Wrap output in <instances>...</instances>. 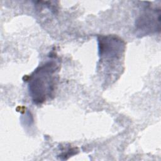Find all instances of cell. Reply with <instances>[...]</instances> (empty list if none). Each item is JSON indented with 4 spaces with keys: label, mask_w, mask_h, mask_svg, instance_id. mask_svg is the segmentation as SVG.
<instances>
[{
    "label": "cell",
    "mask_w": 161,
    "mask_h": 161,
    "mask_svg": "<svg viewBox=\"0 0 161 161\" xmlns=\"http://www.w3.org/2000/svg\"><path fill=\"white\" fill-rule=\"evenodd\" d=\"M160 8H146L135 22L136 30L139 35H147L160 31Z\"/></svg>",
    "instance_id": "obj_3"
},
{
    "label": "cell",
    "mask_w": 161,
    "mask_h": 161,
    "mask_svg": "<svg viewBox=\"0 0 161 161\" xmlns=\"http://www.w3.org/2000/svg\"><path fill=\"white\" fill-rule=\"evenodd\" d=\"M97 41L100 65L107 66L104 70H114L115 66L121 65L125 50V42L119 36L113 35L99 36Z\"/></svg>",
    "instance_id": "obj_2"
},
{
    "label": "cell",
    "mask_w": 161,
    "mask_h": 161,
    "mask_svg": "<svg viewBox=\"0 0 161 161\" xmlns=\"http://www.w3.org/2000/svg\"><path fill=\"white\" fill-rule=\"evenodd\" d=\"M58 69V62L50 60L38 67L30 76L28 89L34 103L42 104L53 95Z\"/></svg>",
    "instance_id": "obj_1"
}]
</instances>
